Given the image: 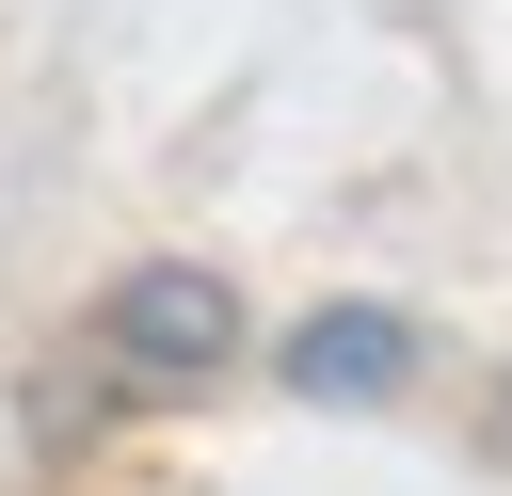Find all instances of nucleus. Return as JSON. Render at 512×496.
Wrapping results in <instances>:
<instances>
[{
  "label": "nucleus",
  "instance_id": "1",
  "mask_svg": "<svg viewBox=\"0 0 512 496\" xmlns=\"http://www.w3.org/2000/svg\"><path fill=\"white\" fill-rule=\"evenodd\" d=\"M240 352H256V320H240V288L208 256H128L96 288V384L112 400H208Z\"/></svg>",
  "mask_w": 512,
  "mask_h": 496
},
{
  "label": "nucleus",
  "instance_id": "2",
  "mask_svg": "<svg viewBox=\"0 0 512 496\" xmlns=\"http://www.w3.org/2000/svg\"><path fill=\"white\" fill-rule=\"evenodd\" d=\"M416 368H432V336H416L400 304H320V320H288V336H272V384H288V400H352V416H368V400H400Z\"/></svg>",
  "mask_w": 512,
  "mask_h": 496
},
{
  "label": "nucleus",
  "instance_id": "3",
  "mask_svg": "<svg viewBox=\"0 0 512 496\" xmlns=\"http://www.w3.org/2000/svg\"><path fill=\"white\" fill-rule=\"evenodd\" d=\"M496 432H512V368H496Z\"/></svg>",
  "mask_w": 512,
  "mask_h": 496
}]
</instances>
